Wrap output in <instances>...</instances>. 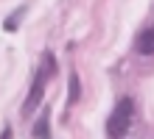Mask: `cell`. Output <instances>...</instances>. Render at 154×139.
Masks as SVG:
<instances>
[{
    "label": "cell",
    "mask_w": 154,
    "mask_h": 139,
    "mask_svg": "<svg viewBox=\"0 0 154 139\" xmlns=\"http://www.w3.org/2000/svg\"><path fill=\"white\" fill-rule=\"evenodd\" d=\"M56 72V61H53V56L51 53H45V59H42V67L37 70V81H34V86L28 92V100L23 103V111L28 114L31 109H37L42 103V92H45V83H48V78Z\"/></svg>",
    "instance_id": "cell-1"
},
{
    "label": "cell",
    "mask_w": 154,
    "mask_h": 139,
    "mask_svg": "<svg viewBox=\"0 0 154 139\" xmlns=\"http://www.w3.org/2000/svg\"><path fill=\"white\" fill-rule=\"evenodd\" d=\"M132 111H134V103L129 97H123L121 103L115 106V111L109 114V120H106V134H109V139H123L126 131H129L132 125Z\"/></svg>",
    "instance_id": "cell-2"
},
{
    "label": "cell",
    "mask_w": 154,
    "mask_h": 139,
    "mask_svg": "<svg viewBox=\"0 0 154 139\" xmlns=\"http://www.w3.org/2000/svg\"><path fill=\"white\" fill-rule=\"evenodd\" d=\"M70 92H67V106H73L76 100L81 97V83H79V75L73 72V75H70V86H67Z\"/></svg>",
    "instance_id": "cell-4"
},
{
    "label": "cell",
    "mask_w": 154,
    "mask_h": 139,
    "mask_svg": "<svg viewBox=\"0 0 154 139\" xmlns=\"http://www.w3.org/2000/svg\"><path fill=\"white\" fill-rule=\"evenodd\" d=\"M137 53H143V56H154V25L146 28V31L140 33V39H137Z\"/></svg>",
    "instance_id": "cell-3"
},
{
    "label": "cell",
    "mask_w": 154,
    "mask_h": 139,
    "mask_svg": "<svg viewBox=\"0 0 154 139\" xmlns=\"http://www.w3.org/2000/svg\"><path fill=\"white\" fill-rule=\"evenodd\" d=\"M34 136L37 139H51V134H48V117H39V123L34 125Z\"/></svg>",
    "instance_id": "cell-5"
},
{
    "label": "cell",
    "mask_w": 154,
    "mask_h": 139,
    "mask_svg": "<svg viewBox=\"0 0 154 139\" xmlns=\"http://www.w3.org/2000/svg\"><path fill=\"white\" fill-rule=\"evenodd\" d=\"M3 139H11V131H6V134H3Z\"/></svg>",
    "instance_id": "cell-6"
}]
</instances>
